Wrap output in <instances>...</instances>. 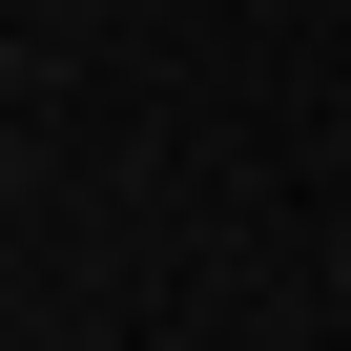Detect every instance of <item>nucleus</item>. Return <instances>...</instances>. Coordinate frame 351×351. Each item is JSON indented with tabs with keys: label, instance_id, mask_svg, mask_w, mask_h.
Returning a JSON list of instances; mask_svg holds the SVG:
<instances>
[{
	"label": "nucleus",
	"instance_id": "f257e3e1",
	"mask_svg": "<svg viewBox=\"0 0 351 351\" xmlns=\"http://www.w3.org/2000/svg\"><path fill=\"white\" fill-rule=\"evenodd\" d=\"M0 83H21V42H0Z\"/></svg>",
	"mask_w": 351,
	"mask_h": 351
},
{
	"label": "nucleus",
	"instance_id": "f03ea898",
	"mask_svg": "<svg viewBox=\"0 0 351 351\" xmlns=\"http://www.w3.org/2000/svg\"><path fill=\"white\" fill-rule=\"evenodd\" d=\"M0 186H21V165H0Z\"/></svg>",
	"mask_w": 351,
	"mask_h": 351
}]
</instances>
